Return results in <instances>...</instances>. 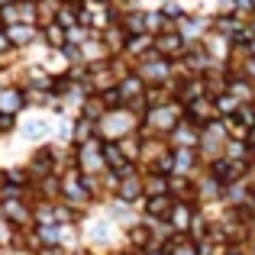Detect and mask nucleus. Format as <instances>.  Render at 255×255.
Here are the masks:
<instances>
[{
  "mask_svg": "<svg viewBox=\"0 0 255 255\" xmlns=\"http://www.w3.org/2000/svg\"><path fill=\"white\" fill-rule=\"evenodd\" d=\"M139 129V117H132L126 107H117V110H107L104 117L97 120V139L100 142H123L126 136Z\"/></svg>",
  "mask_w": 255,
  "mask_h": 255,
  "instance_id": "1",
  "label": "nucleus"
},
{
  "mask_svg": "<svg viewBox=\"0 0 255 255\" xmlns=\"http://www.w3.org/2000/svg\"><path fill=\"white\" fill-rule=\"evenodd\" d=\"M226 142H230V132H226L223 120H213L210 126H204V129H200L197 155H200V162H204V168L210 162H217V158L226 155Z\"/></svg>",
  "mask_w": 255,
  "mask_h": 255,
  "instance_id": "2",
  "label": "nucleus"
},
{
  "mask_svg": "<svg viewBox=\"0 0 255 255\" xmlns=\"http://www.w3.org/2000/svg\"><path fill=\"white\" fill-rule=\"evenodd\" d=\"M32 204L29 197H0V220L10 230H32Z\"/></svg>",
  "mask_w": 255,
  "mask_h": 255,
  "instance_id": "3",
  "label": "nucleus"
},
{
  "mask_svg": "<svg viewBox=\"0 0 255 255\" xmlns=\"http://www.w3.org/2000/svg\"><path fill=\"white\" fill-rule=\"evenodd\" d=\"M132 71L145 81V87L149 84H171V62L162 58L155 49H152L149 55L136 58V62H132Z\"/></svg>",
  "mask_w": 255,
  "mask_h": 255,
  "instance_id": "4",
  "label": "nucleus"
},
{
  "mask_svg": "<svg viewBox=\"0 0 255 255\" xmlns=\"http://www.w3.org/2000/svg\"><path fill=\"white\" fill-rule=\"evenodd\" d=\"M16 132L23 139H29L32 145H42V142H52L55 139V120L49 117V113H29V117H19V126Z\"/></svg>",
  "mask_w": 255,
  "mask_h": 255,
  "instance_id": "5",
  "label": "nucleus"
},
{
  "mask_svg": "<svg viewBox=\"0 0 255 255\" xmlns=\"http://www.w3.org/2000/svg\"><path fill=\"white\" fill-rule=\"evenodd\" d=\"M75 149V168L81 174H104L107 162H104V142L100 139H91V142L71 145Z\"/></svg>",
  "mask_w": 255,
  "mask_h": 255,
  "instance_id": "6",
  "label": "nucleus"
},
{
  "mask_svg": "<svg viewBox=\"0 0 255 255\" xmlns=\"http://www.w3.org/2000/svg\"><path fill=\"white\" fill-rule=\"evenodd\" d=\"M26 110H29V97H26V87H23V84H16V81H6L3 87H0V113H3V117L19 120Z\"/></svg>",
  "mask_w": 255,
  "mask_h": 255,
  "instance_id": "7",
  "label": "nucleus"
},
{
  "mask_svg": "<svg viewBox=\"0 0 255 255\" xmlns=\"http://www.w3.org/2000/svg\"><path fill=\"white\" fill-rule=\"evenodd\" d=\"M39 26L36 19V0H6L3 3V26Z\"/></svg>",
  "mask_w": 255,
  "mask_h": 255,
  "instance_id": "8",
  "label": "nucleus"
},
{
  "mask_svg": "<svg viewBox=\"0 0 255 255\" xmlns=\"http://www.w3.org/2000/svg\"><path fill=\"white\" fill-rule=\"evenodd\" d=\"M184 49H187V42H184V36L174 29V23L155 36V52L162 58H168V62H178V58L184 55Z\"/></svg>",
  "mask_w": 255,
  "mask_h": 255,
  "instance_id": "9",
  "label": "nucleus"
},
{
  "mask_svg": "<svg viewBox=\"0 0 255 255\" xmlns=\"http://www.w3.org/2000/svg\"><path fill=\"white\" fill-rule=\"evenodd\" d=\"M168 194L178 200V204H194V207H200L197 178H187V174H171V178H168Z\"/></svg>",
  "mask_w": 255,
  "mask_h": 255,
  "instance_id": "10",
  "label": "nucleus"
},
{
  "mask_svg": "<svg viewBox=\"0 0 255 255\" xmlns=\"http://www.w3.org/2000/svg\"><path fill=\"white\" fill-rule=\"evenodd\" d=\"M174 210V197L171 194H165V197H145L142 204H139V217L142 220H155V223H168Z\"/></svg>",
  "mask_w": 255,
  "mask_h": 255,
  "instance_id": "11",
  "label": "nucleus"
},
{
  "mask_svg": "<svg viewBox=\"0 0 255 255\" xmlns=\"http://www.w3.org/2000/svg\"><path fill=\"white\" fill-rule=\"evenodd\" d=\"M197 142H200V126L191 123L187 117L168 132V145L171 149H197Z\"/></svg>",
  "mask_w": 255,
  "mask_h": 255,
  "instance_id": "12",
  "label": "nucleus"
},
{
  "mask_svg": "<svg viewBox=\"0 0 255 255\" xmlns=\"http://www.w3.org/2000/svg\"><path fill=\"white\" fill-rule=\"evenodd\" d=\"M171 165L174 174H187V178L204 174V162H200L197 149H171Z\"/></svg>",
  "mask_w": 255,
  "mask_h": 255,
  "instance_id": "13",
  "label": "nucleus"
},
{
  "mask_svg": "<svg viewBox=\"0 0 255 255\" xmlns=\"http://www.w3.org/2000/svg\"><path fill=\"white\" fill-rule=\"evenodd\" d=\"M123 246L132 252H145L149 246H155V239H152V230L142 223V220H136L132 226H126L123 230Z\"/></svg>",
  "mask_w": 255,
  "mask_h": 255,
  "instance_id": "14",
  "label": "nucleus"
},
{
  "mask_svg": "<svg viewBox=\"0 0 255 255\" xmlns=\"http://www.w3.org/2000/svg\"><path fill=\"white\" fill-rule=\"evenodd\" d=\"M184 117L191 120V123H197L200 129L210 126L213 120H220L217 117V107H213V97H200V100H194V104H187L184 107Z\"/></svg>",
  "mask_w": 255,
  "mask_h": 255,
  "instance_id": "15",
  "label": "nucleus"
},
{
  "mask_svg": "<svg viewBox=\"0 0 255 255\" xmlns=\"http://www.w3.org/2000/svg\"><path fill=\"white\" fill-rule=\"evenodd\" d=\"M197 210H200V207H194V204H178V200H174V210H171V217H168V226H171L174 233H181V236H187V233H191V226H194Z\"/></svg>",
  "mask_w": 255,
  "mask_h": 255,
  "instance_id": "16",
  "label": "nucleus"
},
{
  "mask_svg": "<svg viewBox=\"0 0 255 255\" xmlns=\"http://www.w3.org/2000/svg\"><path fill=\"white\" fill-rule=\"evenodd\" d=\"M6 29V36H10V42H13V49L16 52H29V45H36L39 42V26H3Z\"/></svg>",
  "mask_w": 255,
  "mask_h": 255,
  "instance_id": "17",
  "label": "nucleus"
},
{
  "mask_svg": "<svg viewBox=\"0 0 255 255\" xmlns=\"http://www.w3.org/2000/svg\"><path fill=\"white\" fill-rule=\"evenodd\" d=\"M39 42H42L49 52H62L65 45H68V29H62L58 23L39 26Z\"/></svg>",
  "mask_w": 255,
  "mask_h": 255,
  "instance_id": "18",
  "label": "nucleus"
},
{
  "mask_svg": "<svg viewBox=\"0 0 255 255\" xmlns=\"http://www.w3.org/2000/svg\"><path fill=\"white\" fill-rule=\"evenodd\" d=\"M126 39H129V32L123 29L120 23H110L104 32H100V42L110 49V55H123V49H126Z\"/></svg>",
  "mask_w": 255,
  "mask_h": 255,
  "instance_id": "19",
  "label": "nucleus"
},
{
  "mask_svg": "<svg viewBox=\"0 0 255 255\" xmlns=\"http://www.w3.org/2000/svg\"><path fill=\"white\" fill-rule=\"evenodd\" d=\"M104 162H107V171H123L126 165H136L129 162V158L123 155V149H120V142H104Z\"/></svg>",
  "mask_w": 255,
  "mask_h": 255,
  "instance_id": "20",
  "label": "nucleus"
},
{
  "mask_svg": "<svg viewBox=\"0 0 255 255\" xmlns=\"http://www.w3.org/2000/svg\"><path fill=\"white\" fill-rule=\"evenodd\" d=\"M91 139H97V123H91L84 117H75V123H71V145L91 142Z\"/></svg>",
  "mask_w": 255,
  "mask_h": 255,
  "instance_id": "21",
  "label": "nucleus"
},
{
  "mask_svg": "<svg viewBox=\"0 0 255 255\" xmlns=\"http://www.w3.org/2000/svg\"><path fill=\"white\" fill-rule=\"evenodd\" d=\"M226 94H233L239 104H255V84L246 81V78H233L230 75V87H226Z\"/></svg>",
  "mask_w": 255,
  "mask_h": 255,
  "instance_id": "22",
  "label": "nucleus"
},
{
  "mask_svg": "<svg viewBox=\"0 0 255 255\" xmlns=\"http://www.w3.org/2000/svg\"><path fill=\"white\" fill-rule=\"evenodd\" d=\"M165 249H168V255H200L197 252V243H194L191 236H181V233H174Z\"/></svg>",
  "mask_w": 255,
  "mask_h": 255,
  "instance_id": "23",
  "label": "nucleus"
},
{
  "mask_svg": "<svg viewBox=\"0 0 255 255\" xmlns=\"http://www.w3.org/2000/svg\"><path fill=\"white\" fill-rule=\"evenodd\" d=\"M104 113H107V107H104V100H100V94H87L84 104H81V117L91 120V123H97Z\"/></svg>",
  "mask_w": 255,
  "mask_h": 255,
  "instance_id": "24",
  "label": "nucleus"
},
{
  "mask_svg": "<svg viewBox=\"0 0 255 255\" xmlns=\"http://www.w3.org/2000/svg\"><path fill=\"white\" fill-rule=\"evenodd\" d=\"M145 197H165L168 194V178L165 174H155V171H145Z\"/></svg>",
  "mask_w": 255,
  "mask_h": 255,
  "instance_id": "25",
  "label": "nucleus"
},
{
  "mask_svg": "<svg viewBox=\"0 0 255 255\" xmlns=\"http://www.w3.org/2000/svg\"><path fill=\"white\" fill-rule=\"evenodd\" d=\"M58 6H62V0H36V19H39V26L55 23Z\"/></svg>",
  "mask_w": 255,
  "mask_h": 255,
  "instance_id": "26",
  "label": "nucleus"
},
{
  "mask_svg": "<svg viewBox=\"0 0 255 255\" xmlns=\"http://www.w3.org/2000/svg\"><path fill=\"white\" fill-rule=\"evenodd\" d=\"M213 107H217V117L226 120V117H233V113H236L243 104H239L233 94H220V97H213Z\"/></svg>",
  "mask_w": 255,
  "mask_h": 255,
  "instance_id": "27",
  "label": "nucleus"
},
{
  "mask_svg": "<svg viewBox=\"0 0 255 255\" xmlns=\"http://www.w3.org/2000/svg\"><path fill=\"white\" fill-rule=\"evenodd\" d=\"M100 100H104V107H107V110H117V107H123V97H120V91H117V87H107V91L100 94Z\"/></svg>",
  "mask_w": 255,
  "mask_h": 255,
  "instance_id": "28",
  "label": "nucleus"
},
{
  "mask_svg": "<svg viewBox=\"0 0 255 255\" xmlns=\"http://www.w3.org/2000/svg\"><path fill=\"white\" fill-rule=\"evenodd\" d=\"M16 126H19V120L3 117V113H0V142H3L6 136H13V132H16Z\"/></svg>",
  "mask_w": 255,
  "mask_h": 255,
  "instance_id": "29",
  "label": "nucleus"
},
{
  "mask_svg": "<svg viewBox=\"0 0 255 255\" xmlns=\"http://www.w3.org/2000/svg\"><path fill=\"white\" fill-rule=\"evenodd\" d=\"M13 42H10V36H6V29L0 26V58H6V55H13Z\"/></svg>",
  "mask_w": 255,
  "mask_h": 255,
  "instance_id": "30",
  "label": "nucleus"
},
{
  "mask_svg": "<svg viewBox=\"0 0 255 255\" xmlns=\"http://www.w3.org/2000/svg\"><path fill=\"white\" fill-rule=\"evenodd\" d=\"M246 49H249V55H252V58H255V36H252V39H249V45H246Z\"/></svg>",
  "mask_w": 255,
  "mask_h": 255,
  "instance_id": "31",
  "label": "nucleus"
},
{
  "mask_svg": "<svg viewBox=\"0 0 255 255\" xmlns=\"http://www.w3.org/2000/svg\"><path fill=\"white\" fill-rule=\"evenodd\" d=\"M0 26H3V0H0Z\"/></svg>",
  "mask_w": 255,
  "mask_h": 255,
  "instance_id": "32",
  "label": "nucleus"
},
{
  "mask_svg": "<svg viewBox=\"0 0 255 255\" xmlns=\"http://www.w3.org/2000/svg\"><path fill=\"white\" fill-rule=\"evenodd\" d=\"M249 142H255V126H252V129H249Z\"/></svg>",
  "mask_w": 255,
  "mask_h": 255,
  "instance_id": "33",
  "label": "nucleus"
},
{
  "mask_svg": "<svg viewBox=\"0 0 255 255\" xmlns=\"http://www.w3.org/2000/svg\"><path fill=\"white\" fill-rule=\"evenodd\" d=\"M65 3H81V0H65Z\"/></svg>",
  "mask_w": 255,
  "mask_h": 255,
  "instance_id": "34",
  "label": "nucleus"
},
{
  "mask_svg": "<svg viewBox=\"0 0 255 255\" xmlns=\"http://www.w3.org/2000/svg\"><path fill=\"white\" fill-rule=\"evenodd\" d=\"M23 3H26V0H23Z\"/></svg>",
  "mask_w": 255,
  "mask_h": 255,
  "instance_id": "35",
  "label": "nucleus"
}]
</instances>
